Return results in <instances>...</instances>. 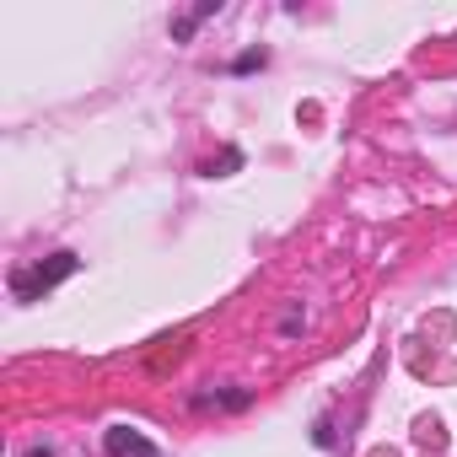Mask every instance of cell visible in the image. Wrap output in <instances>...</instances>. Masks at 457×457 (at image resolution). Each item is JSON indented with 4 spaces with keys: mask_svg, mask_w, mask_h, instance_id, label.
I'll return each mask as SVG.
<instances>
[{
    "mask_svg": "<svg viewBox=\"0 0 457 457\" xmlns=\"http://www.w3.org/2000/svg\"><path fill=\"white\" fill-rule=\"evenodd\" d=\"M65 275H76V253H54V264H38V270H17L12 275V291H17V302H38Z\"/></svg>",
    "mask_w": 457,
    "mask_h": 457,
    "instance_id": "cell-1",
    "label": "cell"
},
{
    "mask_svg": "<svg viewBox=\"0 0 457 457\" xmlns=\"http://www.w3.org/2000/svg\"><path fill=\"white\" fill-rule=\"evenodd\" d=\"M108 452H119V457H156V446L145 441V436H135V430H108Z\"/></svg>",
    "mask_w": 457,
    "mask_h": 457,
    "instance_id": "cell-2",
    "label": "cell"
}]
</instances>
